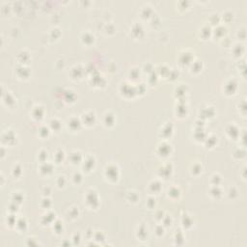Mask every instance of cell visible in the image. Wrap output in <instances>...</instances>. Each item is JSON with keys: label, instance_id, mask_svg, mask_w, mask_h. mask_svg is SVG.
I'll return each mask as SVG.
<instances>
[{"label": "cell", "instance_id": "1", "mask_svg": "<svg viewBox=\"0 0 247 247\" xmlns=\"http://www.w3.org/2000/svg\"><path fill=\"white\" fill-rule=\"evenodd\" d=\"M85 202L90 209H96L100 205V198L98 195V192L94 189H89L86 192L85 195Z\"/></svg>", "mask_w": 247, "mask_h": 247}, {"label": "cell", "instance_id": "2", "mask_svg": "<svg viewBox=\"0 0 247 247\" xmlns=\"http://www.w3.org/2000/svg\"><path fill=\"white\" fill-rule=\"evenodd\" d=\"M104 177L111 182H115L120 177V171L117 165L108 164L104 169Z\"/></svg>", "mask_w": 247, "mask_h": 247}, {"label": "cell", "instance_id": "3", "mask_svg": "<svg viewBox=\"0 0 247 247\" xmlns=\"http://www.w3.org/2000/svg\"><path fill=\"white\" fill-rule=\"evenodd\" d=\"M156 152H157L158 156H162V157H167L172 153V145L166 141H163L160 144H158Z\"/></svg>", "mask_w": 247, "mask_h": 247}, {"label": "cell", "instance_id": "4", "mask_svg": "<svg viewBox=\"0 0 247 247\" xmlns=\"http://www.w3.org/2000/svg\"><path fill=\"white\" fill-rule=\"evenodd\" d=\"M96 166V159L94 156H87L82 161V167L84 169V171L86 172H91L92 170H94Z\"/></svg>", "mask_w": 247, "mask_h": 247}, {"label": "cell", "instance_id": "5", "mask_svg": "<svg viewBox=\"0 0 247 247\" xmlns=\"http://www.w3.org/2000/svg\"><path fill=\"white\" fill-rule=\"evenodd\" d=\"M81 122H82V124H84L86 126L94 125L95 122H96V114H95V112L89 111V112L84 113L82 115V117H81Z\"/></svg>", "mask_w": 247, "mask_h": 247}, {"label": "cell", "instance_id": "6", "mask_svg": "<svg viewBox=\"0 0 247 247\" xmlns=\"http://www.w3.org/2000/svg\"><path fill=\"white\" fill-rule=\"evenodd\" d=\"M193 56H192V53L190 52H187V51H184L181 52L180 54V64L182 66H187V65H191V63L193 62L192 60Z\"/></svg>", "mask_w": 247, "mask_h": 247}, {"label": "cell", "instance_id": "7", "mask_svg": "<svg viewBox=\"0 0 247 247\" xmlns=\"http://www.w3.org/2000/svg\"><path fill=\"white\" fill-rule=\"evenodd\" d=\"M5 139H7L6 140L7 145H14L17 141V135L13 131L9 130L4 131V133L2 134V141H4Z\"/></svg>", "mask_w": 247, "mask_h": 247}, {"label": "cell", "instance_id": "8", "mask_svg": "<svg viewBox=\"0 0 247 247\" xmlns=\"http://www.w3.org/2000/svg\"><path fill=\"white\" fill-rule=\"evenodd\" d=\"M162 189V185L159 180H156L150 182L149 185V190L151 192V194H158Z\"/></svg>", "mask_w": 247, "mask_h": 247}, {"label": "cell", "instance_id": "9", "mask_svg": "<svg viewBox=\"0 0 247 247\" xmlns=\"http://www.w3.org/2000/svg\"><path fill=\"white\" fill-rule=\"evenodd\" d=\"M81 124H82L81 120L77 119V117H72L68 122V127H69V130L72 131H77L81 127Z\"/></svg>", "mask_w": 247, "mask_h": 247}, {"label": "cell", "instance_id": "10", "mask_svg": "<svg viewBox=\"0 0 247 247\" xmlns=\"http://www.w3.org/2000/svg\"><path fill=\"white\" fill-rule=\"evenodd\" d=\"M238 86H237V82H235L234 79L228 80L225 84V94L227 95H233L235 94V90H237Z\"/></svg>", "mask_w": 247, "mask_h": 247}, {"label": "cell", "instance_id": "11", "mask_svg": "<svg viewBox=\"0 0 247 247\" xmlns=\"http://www.w3.org/2000/svg\"><path fill=\"white\" fill-rule=\"evenodd\" d=\"M115 124V115L111 112H106L103 115V125L105 126H113Z\"/></svg>", "mask_w": 247, "mask_h": 247}, {"label": "cell", "instance_id": "12", "mask_svg": "<svg viewBox=\"0 0 247 247\" xmlns=\"http://www.w3.org/2000/svg\"><path fill=\"white\" fill-rule=\"evenodd\" d=\"M44 115H45V109H44V107H42L40 105L35 106L33 110H32V117H33L35 120L42 119Z\"/></svg>", "mask_w": 247, "mask_h": 247}, {"label": "cell", "instance_id": "13", "mask_svg": "<svg viewBox=\"0 0 247 247\" xmlns=\"http://www.w3.org/2000/svg\"><path fill=\"white\" fill-rule=\"evenodd\" d=\"M53 171V165L47 161L46 162H42L41 167H40V172L42 175H46V176H48L52 173Z\"/></svg>", "mask_w": 247, "mask_h": 247}, {"label": "cell", "instance_id": "14", "mask_svg": "<svg viewBox=\"0 0 247 247\" xmlns=\"http://www.w3.org/2000/svg\"><path fill=\"white\" fill-rule=\"evenodd\" d=\"M2 101H3V103H5L8 107H12L16 102L14 96L11 95L8 91L6 93L2 94Z\"/></svg>", "mask_w": 247, "mask_h": 247}, {"label": "cell", "instance_id": "15", "mask_svg": "<svg viewBox=\"0 0 247 247\" xmlns=\"http://www.w3.org/2000/svg\"><path fill=\"white\" fill-rule=\"evenodd\" d=\"M17 74L19 78H28L29 74H30V71L25 66L20 65L18 68H17Z\"/></svg>", "mask_w": 247, "mask_h": 247}, {"label": "cell", "instance_id": "16", "mask_svg": "<svg viewBox=\"0 0 247 247\" xmlns=\"http://www.w3.org/2000/svg\"><path fill=\"white\" fill-rule=\"evenodd\" d=\"M70 160H71V162L74 165H77V164H79L80 162L83 161V157L81 156V154L77 151L76 152H72L71 155H70Z\"/></svg>", "mask_w": 247, "mask_h": 247}, {"label": "cell", "instance_id": "17", "mask_svg": "<svg viewBox=\"0 0 247 247\" xmlns=\"http://www.w3.org/2000/svg\"><path fill=\"white\" fill-rule=\"evenodd\" d=\"M167 195L169 198L173 199V200H176V199H179L180 196V190L179 187L177 186H172L168 189V192H167Z\"/></svg>", "mask_w": 247, "mask_h": 247}, {"label": "cell", "instance_id": "18", "mask_svg": "<svg viewBox=\"0 0 247 247\" xmlns=\"http://www.w3.org/2000/svg\"><path fill=\"white\" fill-rule=\"evenodd\" d=\"M172 171H173V168H172V165L171 164H166V165H163L161 168L158 170V173H159V176L160 177H164V178H167L169 175H171Z\"/></svg>", "mask_w": 247, "mask_h": 247}, {"label": "cell", "instance_id": "19", "mask_svg": "<svg viewBox=\"0 0 247 247\" xmlns=\"http://www.w3.org/2000/svg\"><path fill=\"white\" fill-rule=\"evenodd\" d=\"M81 41L84 42L85 45H91L95 41V37L93 34H91L90 32H83L81 35Z\"/></svg>", "mask_w": 247, "mask_h": 247}, {"label": "cell", "instance_id": "20", "mask_svg": "<svg viewBox=\"0 0 247 247\" xmlns=\"http://www.w3.org/2000/svg\"><path fill=\"white\" fill-rule=\"evenodd\" d=\"M16 228L19 231V232H24L27 229V221L25 218L20 217L17 218V223H16Z\"/></svg>", "mask_w": 247, "mask_h": 247}, {"label": "cell", "instance_id": "21", "mask_svg": "<svg viewBox=\"0 0 247 247\" xmlns=\"http://www.w3.org/2000/svg\"><path fill=\"white\" fill-rule=\"evenodd\" d=\"M147 234H148V229L144 225H140L137 231V238L140 239L141 240H144V239L147 238Z\"/></svg>", "mask_w": 247, "mask_h": 247}, {"label": "cell", "instance_id": "22", "mask_svg": "<svg viewBox=\"0 0 247 247\" xmlns=\"http://www.w3.org/2000/svg\"><path fill=\"white\" fill-rule=\"evenodd\" d=\"M172 132H173V126L171 125V123H170V125L168 123V125L164 126L161 128V135L163 137H165V138H167L168 136H170L172 134Z\"/></svg>", "mask_w": 247, "mask_h": 247}, {"label": "cell", "instance_id": "23", "mask_svg": "<svg viewBox=\"0 0 247 247\" xmlns=\"http://www.w3.org/2000/svg\"><path fill=\"white\" fill-rule=\"evenodd\" d=\"M181 222H182V225H184V227H185L186 229L191 228L193 226V220H192V218L189 215H186V214L182 216Z\"/></svg>", "mask_w": 247, "mask_h": 247}, {"label": "cell", "instance_id": "24", "mask_svg": "<svg viewBox=\"0 0 247 247\" xmlns=\"http://www.w3.org/2000/svg\"><path fill=\"white\" fill-rule=\"evenodd\" d=\"M17 220V218L16 216V213H11L9 216L7 215V218H6L7 225H9L10 227H16Z\"/></svg>", "mask_w": 247, "mask_h": 247}, {"label": "cell", "instance_id": "25", "mask_svg": "<svg viewBox=\"0 0 247 247\" xmlns=\"http://www.w3.org/2000/svg\"><path fill=\"white\" fill-rule=\"evenodd\" d=\"M23 201V195L21 194L20 192H14L13 193V195H12V202L17 204V205H19V204H21Z\"/></svg>", "mask_w": 247, "mask_h": 247}, {"label": "cell", "instance_id": "26", "mask_svg": "<svg viewBox=\"0 0 247 247\" xmlns=\"http://www.w3.org/2000/svg\"><path fill=\"white\" fill-rule=\"evenodd\" d=\"M210 195H211V197L216 198V199H218V198L221 197V195H222V191H221L219 185H217V186H213V187L210 189Z\"/></svg>", "mask_w": 247, "mask_h": 247}, {"label": "cell", "instance_id": "27", "mask_svg": "<svg viewBox=\"0 0 247 247\" xmlns=\"http://www.w3.org/2000/svg\"><path fill=\"white\" fill-rule=\"evenodd\" d=\"M49 126L52 131H58L60 128H61V123L58 119H52L50 122H49Z\"/></svg>", "mask_w": 247, "mask_h": 247}, {"label": "cell", "instance_id": "28", "mask_svg": "<svg viewBox=\"0 0 247 247\" xmlns=\"http://www.w3.org/2000/svg\"><path fill=\"white\" fill-rule=\"evenodd\" d=\"M12 174L15 178H19L22 174V168L19 164H15L13 169H12Z\"/></svg>", "mask_w": 247, "mask_h": 247}, {"label": "cell", "instance_id": "29", "mask_svg": "<svg viewBox=\"0 0 247 247\" xmlns=\"http://www.w3.org/2000/svg\"><path fill=\"white\" fill-rule=\"evenodd\" d=\"M226 132H227V134L229 135V137L231 136L230 134H232V133H235V136H239L240 135V132H239V128L235 126V125H230L227 128H226Z\"/></svg>", "mask_w": 247, "mask_h": 247}, {"label": "cell", "instance_id": "30", "mask_svg": "<svg viewBox=\"0 0 247 247\" xmlns=\"http://www.w3.org/2000/svg\"><path fill=\"white\" fill-rule=\"evenodd\" d=\"M54 159H55V161L57 163H60L61 161H63V159L64 157H65V153H64V151H62V150H57V151L55 152V155H54Z\"/></svg>", "mask_w": 247, "mask_h": 247}, {"label": "cell", "instance_id": "31", "mask_svg": "<svg viewBox=\"0 0 247 247\" xmlns=\"http://www.w3.org/2000/svg\"><path fill=\"white\" fill-rule=\"evenodd\" d=\"M72 180L73 181V184H76V185H79L80 182L82 181V180H83V177H82L80 172H76V173L72 175Z\"/></svg>", "mask_w": 247, "mask_h": 247}, {"label": "cell", "instance_id": "32", "mask_svg": "<svg viewBox=\"0 0 247 247\" xmlns=\"http://www.w3.org/2000/svg\"><path fill=\"white\" fill-rule=\"evenodd\" d=\"M221 181H222V179L221 177L218 175V174H214L212 177H211V180H210V182H211V185L213 186H217L221 184Z\"/></svg>", "mask_w": 247, "mask_h": 247}, {"label": "cell", "instance_id": "33", "mask_svg": "<svg viewBox=\"0 0 247 247\" xmlns=\"http://www.w3.org/2000/svg\"><path fill=\"white\" fill-rule=\"evenodd\" d=\"M202 172V166L199 163H194L191 166V173L194 175H199Z\"/></svg>", "mask_w": 247, "mask_h": 247}, {"label": "cell", "instance_id": "34", "mask_svg": "<svg viewBox=\"0 0 247 247\" xmlns=\"http://www.w3.org/2000/svg\"><path fill=\"white\" fill-rule=\"evenodd\" d=\"M50 132V130L47 126H42L39 131V135L42 137V138H45V137H47L48 134Z\"/></svg>", "mask_w": 247, "mask_h": 247}, {"label": "cell", "instance_id": "35", "mask_svg": "<svg viewBox=\"0 0 247 247\" xmlns=\"http://www.w3.org/2000/svg\"><path fill=\"white\" fill-rule=\"evenodd\" d=\"M53 224H54V225H53V230H54L57 234H60L61 232H63V225H62V223L59 220L54 221V223H53Z\"/></svg>", "mask_w": 247, "mask_h": 247}, {"label": "cell", "instance_id": "36", "mask_svg": "<svg viewBox=\"0 0 247 247\" xmlns=\"http://www.w3.org/2000/svg\"><path fill=\"white\" fill-rule=\"evenodd\" d=\"M151 9H152V8L150 7V6H145V7H143L142 11H141V15H142V17H146V15H148V17H152V16H153V11H151V12H148V11H150Z\"/></svg>", "mask_w": 247, "mask_h": 247}, {"label": "cell", "instance_id": "37", "mask_svg": "<svg viewBox=\"0 0 247 247\" xmlns=\"http://www.w3.org/2000/svg\"><path fill=\"white\" fill-rule=\"evenodd\" d=\"M47 151H44V150H42V151H41V152L39 153L38 159L41 161V163H42V162H46V161H47Z\"/></svg>", "mask_w": 247, "mask_h": 247}, {"label": "cell", "instance_id": "38", "mask_svg": "<svg viewBox=\"0 0 247 247\" xmlns=\"http://www.w3.org/2000/svg\"><path fill=\"white\" fill-rule=\"evenodd\" d=\"M127 196H131V199H127V200H130L131 202L132 203H137V201L139 200V196L136 192L134 191H131V192H128V194Z\"/></svg>", "mask_w": 247, "mask_h": 247}, {"label": "cell", "instance_id": "39", "mask_svg": "<svg viewBox=\"0 0 247 247\" xmlns=\"http://www.w3.org/2000/svg\"><path fill=\"white\" fill-rule=\"evenodd\" d=\"M27 57V56H29V54H28V52H26V51H21V52H19L18 53V56H17V60L19 61V63H21V64H23L26 60L24 59V57Z\"/></svg>", "mask_w": 247, "mask_h": 247}, {"label": "cell", "instance_id": "40", "mask_svg": "<svg viewBox=\"0 0 247 247\" xmlns=\"http://www.w3.org/2000/svg\"><path fill=\"white\" fill-rule=\"evenodd\" d=\"M56 185L58 187H64L66 185V179L64 176H60L58 177V179L56 180Z\"/></svg>", "mask_w": 247, "mask_h": 247}, {"label": "cell", "instance_id": "41", "mask_svg": "<svg viewBox=\"0 0 247 247\" xmlns=\"http://www.w3.org/2000/svg\"><path fill=\"white\" fill-rule=\"evenodd\" d=\"M208 31L210 32V31H211V29L210 28V26H208V25H205V26H203L202 28H201V30H200V36L204 39V36H205V34H207L206 36H207V38H208Z\"/></svg>", "mask_w": 247, "mask_h": 247}, {"label": "cell", "instance_id": "42", "mask_svg": "<svg viewBox=\"0 0 247 247\" xmlns=\"http://www.w3.org/2000/svg\"><path fill=\"white\" fill-rule=\"evenodd\" d=\"M156 234L158 235V237H161V235H164V226L161 224V225H157L156 227Z\"/></svg>", "mask_w": 247, "mask_h": 247}, {"label": "cell", "instance_id": "43", "mask_svg": "<svg viewBox=\"0 0 247 247\" xmlns=\"http://www.w3.org/2000/svg\"><path fill=\"white\" fill-rule=\"evenodd\" d=\"M147 205H148V208L153 209L156 206V200L154 198H150L149 201L147 202Z\"/></svg>", "mask_w": 247, "mask_h": 247}, {"label": "cell", "instance_id": "44", "mask_svg": "<svg viewBox=\"0 0 247 247\" xmlns=\"http://www.w3.org/2000/svg\"><path fill=\"white\" fill-rule=\"evenodd\" d=\"M77 242L79 243V241H80V237H79V235H76L73 237V239H72V240L74 241V244H76V241H77Z\"/></svg>", "mask_w": 247, "mask_h": 247}]
</instances>
